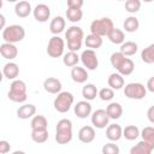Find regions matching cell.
Here are the masks:
<instances>
[{
    "label": "cell",
    "instance_id": "34",
    "mask_svg": "<svg viewBox=\"0 0 154 154\" xmlns=\"http://www.w3.org/2000/svg\"><path fill=\"white\" fill-rule=\"evenodd\" d=\"M66 18H67V20H70L72 23H78L83 18V11H82V8H71V7H67V10H66Z\"/></svg>",
    "mask_w": 154,
    "mask_h": 154
},
{
    "label": "cell",
    "instance_id": "27",
    "mask_svg": "<svg viewBox=\"0 0 154 154\" xmlns=\"http://www.w3.org/2000/svg\"><path fill=\"white\" fill-rule=\"evenodd\" d=\"M97 95H99L97 88H96L93 83H87V84L82 88V96L84 97V100L91 101V100H94Z\"/></svg>",
    "mask_w": 154,
    "mask_h": 154
},
{
    "label": "cell",
    "instance_id": "14",
    "mask_svg": "<svg viewBox=\"0 0 154 154\" xmlns=\"http://www.w3.org/2000/svg\"><path fill=\"white\" fill-rule=\"evenodd\" d=\"M61 82L55 77H48L43 81V89L48 94H59L61 91Z\"/></svg>",
    "mask_w": 154,
    "mask_h": 154
},
{
    "label": "cell",
    "instance_id": "40",
    "mask_svg": "<svg viewBox=\"0 0 154 154\" xmlns=\"http://www.w3.org/2000/svg\"><path fill=\"white\" fill-rule=\"evenodd\" d=\"M125 57H126V55H124L122 52H114V53H112V54H111V58H109L111 65H112L114 69H117Z\"/></svg>",
    "mask_w": 154,
    "mask_h": 154
},
{
    "label": "cell",
    "instance_id": "12",
    "mask_svg": "<svg viewBox=\"0 0 154 154\" xmlns=\"http://www.w3.org/2000/svg\"><path fill=\"white\" fill-rule=\"evenodd\" d=\"M73 111H75V114L81 118V119H84L87 117H89L91 114V105L88 100H83V101H78L75 107H73Z\"/></svg>",
    "mask_w": 154,
    "mask_h": 154
},
{
    "label": "cell",
    "instance_id": "26",
    "mask_svg": "<svg viewBox=\"0 0 154 154\" xmlns=\"http://www.w3.org/2000/svg\"><path fill=\"white\" fill-rule=\"evenodd\" d=\"M102 37L101 36H99V35H95V34H89V35H87V37L84 38V43H85V46L88 47V48H90V49H97V48H100L101 46H102Z\"/></svg>",
    "mask_w": 154,
    "mask_h": 154
},
{
    "label": "cell",
    "instance_id": "42",
    "mask_svg": "<svg viewBox=\"0 0 154 154\" xmlns=\"http://www.w3.org/2000/svg\"><path fill=\"white\" fill-rule=\"evenodd\" d=\"M67 7L71 8H82V6L84 5V0H66Z\"/></svg>",
    "mask_w": 154,
    "mask_h": 154
},
{
    "label": "cell",
    "instance_id": "45",
    "mask_svg": "<svg viewBox=\"0 0 154 154\" xmlns=\"http://www.w3.org/2000/svg\"><path fill=\"white\" fill-rule=\"evenodd\" d=\"M147 90L150 93H154V76H152L148 81H147Z\"/></svg>",
    "mask_w": 154,
    "mask_h": 154
},
{
    "label": "cell",
    "instance_id": "33",
    "mask_svg": "<svg viewBox=\"0 0 154 154\" xmlns=\"http://www.w3.org/2000/svg\"><path fill=\"white\" fill-rule=\"evenodd\" d=\"M138 49V46L136 42L134 41H125L120 45V52L126 55V57H131V55H135L136 52Z\"/></svg>",
    "mask_w": 154,
    "mask_h": 154
},
{
    "label": "cell",
    "instance_id": "44",
    "mask_svg": "<svg viewBox=\"0 0 154 154\" xmlns=\"http://www.w3.org/2000/svg\"><path fill=\"white\" fill-rule=\"evenodd\" d=\"M147 118L152 124H154V106H150L147 109Z\"/></svg>",
    "mask_w": 154,
    "mask_h": 154
},
{
    "label": "cell",
    "instance_id": "4",
    "mask_svg": "<svg viewBox=\"0 0 154 154\" xmlns=\"http://www.w3.org/2000/svg\"><path fill=\"white\" fill-rule=\"evenodd\" d=\"M2 40L5 42H10V43H17L23 41V38L25 37V30L22 25L18 24H12L8 26H5L2 29Z\"/></svg>",
    "mask_w": 154,
    "mask_h": 154
},
{
    "label": "cell",
    "instance_id": "2",
    "mask_svg": "<svg viewBox=\"0 0 154 154\" xmlns=\"http://www.w3.org/2000/svg\"><path fill=\"white\" fill-rule=\"evenodd\" d=\"M65 38L67 42V48L70 51L77 52L82 48V43L84 40V32H83L82 28H79L77 25H72V26L67 28V30L65 32Z\"/></svg>",
    "mask_w": 154,
    "mask_h": 154
},
{
    "label": "cell",
    "instance_id": "1",
    "mask_svg": "<svg viewBox=\"0 0 154 154\" xmlns=\"http://www.w3.org/2000/svg\"><path fill=\"white\" fill-rule=\"evenodd\" d=\"M55 141L58 144H67L72 141V122L63 118L55 126Z\"/></svg>",
    "mask_w": 154,
    "mask_h": 154
},
{
    "label": "cell",
    "instance_id": "8",
    "mask_svg": "<svg viewBox=\"0 0 154 154\" xmlns=\"http://www.w3.org/2000/svg\"><path fill=\"white\" fill-rule=\"evenodd\" d=\"M64 48H65V42L61 37L58 35H54L49 38L48 45H47V54L51 58H59L64 55Z\"/></svg>",
    "mask_w": 154,
    "mask_h": 154
},
{
    "label": "cell",
    "instance_id": "37",
    "mask_svg": "<svg viewBox=\"0 0 154 154\" xmlns=\"http://www.w3.org/2000/svg\"><path fill=\"white\" fill-rule=\"evenodd\" d=\"M142 140L146 141L153 149H154V128L153 126H146L141 131Z\"/></svg>",
    "mask_w": 154,
    "mask_h": 154
},
{
    "label": "cell",
    "instance_id": "24",
    "mask_svg": "<svg viewBox=\"0 0 154 154\" xmlns=\"http://www.w3.org/2000/svg\"><path fill=\"white\" fill-rule=\"evenodd\" d=\"M106 112L109 119H119L123 116V107L119 102H111L106 107Z\"/></svg>",
    "mask_w": 154,
    "mask_h": 154
},
{
    "label": "cell",
    "instance_id": "31",
    "mask_svg": "<svg viewBox=\"0 0 154 154\" xmlns=\"http://www.w3.org/2000/svg\"><path fill=\"white\" fill-rule=\"evenodd\" d=\"M123 28L126 32H135L140 28V22L135 16H129L123 23Z\"/></svg>",
    "mask_w": 154,
    "mask_h": 154
},
{
    "label": "cell",
    "instance_id": "5",
    "mask_svg": "<svg viewBox=\"0 0 154 154\" xmlns=\"http://www.w3.org/2000/svg\"><path fill=\"white\" fill-rule=\"evenodd\" d=\"M113 28H114L113 20L108 17L97 18V19H94L90 23V32L95 34V35H99L101 37L107 36Z\"/></svg>",
    "mask_w": 154,
    "mask_h": 154
},
{
    "label": "cell",
    "instance_id": "46",
    "mask_svg": "<svg viewBox=\"0 0 154 154\" xmlns=\"http://www.w3.org/2000/svg\"><path fill=\"white\" fill-rule=\"evenodd\" d=\"M0 19H1V29H4L5 28V16L0 14Z\"/></svg>",
    "mask_w": 154,
    "mask_h": 154
},
{
    "label": "cell",
    "instance_id": "18",
    "mask_svg": "<svg viewBox=\"0 0 154 154\" xmlns=\"http://www.w3.org/2000/svg\"><path fill=\"white\" fill-rule=\"evenodd\" d=\"M88 71L84 67H81L78 65L73 66L71 69V78L76 83H85L88 79Z\"/></svg>",
    "mask_w": 154,
    "mask_h": 154
},
{
    "label": "cell",
    "instance_id": "11",
    "mask_svg": "<svg viewBox=\"0 0 154 154\" xmlns=\"http://www.w3.org/2000/svg\"><path fill=\"white\" fill-rule=\"evenodd\" d=\"M32 16L38 23H45L51 17V8L46 4H38L32 10Z\"/></svg>",
    "mask_w": 154,
    "mask_h": 154
},
{
    "label": "cell",
    "instance_id": "17",
    "mask_svg": "<svg viewBox=\"0 0 154 154\" xmlns=\"http://www.w3.org/2000/svg\"><path fill=\"white\" fill-rule=\"evenodd\" d=\"M32 10L34 8H31L30 2L29 1H25V0H22V1L16 2V6H14V13L19 18H26V17H29V14L32 12Z\"/></svg>",
    "mask_w": 154,
    "mask_h": 154
},
{
    "label": "cell",
    "instance_id": "35",
    "mask_svg": "<svg viewBox=\"0 0 154 154\" xmlns=\"http://www.w3.org/2000/svg\"><path fill=\"white\" fill-rule=\"evenodd\" d=\"M141 59L146 64H154V43H150L141 52Z\"/></svg>",
    "mask_w": 154,
    "mask_h": 154
},
{
    "label": "cell",
    "instance_id": "43",
    "mask_svg": "<svg viewBox=\"0 0 154 154\" xmlns=\"http://www.w3.org/2000/svg\"><path fill=\"white\" fill-rule=\"evenodd\" d=\"M10 150H11L10 143H8L7 141H5V140L0 141V154H6V153H8Z\"/></svg>",
    "mask_w": 154,
    "mask_h": 154
},
{
    "label": "cell",
    "instance_id": "22",
    "mask_svg": "<svg viewBox=\"0 0 154 154\" xmlns=\"http://www.w3.org/2000/svg\"><path fill=\"white\" fill-rule=\"evenodd\" d=\"M107 83H108V87L112 88L113 90H119L124 87V77L123 75H120L119 72H114V73H111L108 79H107Z\"/></svg>",
    "mask_w": 154,
    "mask_h": 154
},
{
    "label": "cell",
    "instance_id": "10",
    "mask_svg": "<svg viewBox=\"0 0 154 154\" xmlns=\"http://www.w3.org/2000/svg\"><path fill=\"white\" fill-rule=\"evenodd\" d=\"M109 117L106 109H96L91 113V124L96 129H105L108 125Z\"/></svg>",
    "mask_w": 154,
    "mask_h": 154
},
{
    "label": "cell",
    "instance_id": "23",
    "mask_svg": "<svg viewBox=\"0 0 154 154\" xmlns=\"http://www.w3.org/2000/svg\"><path fill=\"white\" fill-rule=\"evenodd\" d=\"M120 75H123V76H129V75H131L132 72H134V70H135V64H134V61L130 59V58H124L123 59V61L119 64V66L116 69Z\"/></svg>",
    "mask_w": 154,
    "mask_h": 154
},
{
    "label": "cell",
    "instance_id": "6",
    "mask_svg": "<svg viewBox=\"0 0 154 154\" xmlns=\"http://www.w3.org/2000/svg\"><path fill=\"white\" fill-rule=\"evenodd\" d=\"M73 101H75V97H73L72 93H70V91H60L59 94H57V97L53 101V106H54V109L57 112L66 113L67 111H70Z\"/></svg>",
    "mask_w": 154,
    "mask_h": 154
},
{
    "label": "cell",
    "instance_id": "3",
    "mask_svg": "<svg viewBox=\"0 0 154 154\" xmlns=\"http://www.w3.org/2000/svg\"><path fill=\"white\" fill-rule=\"evenodd\" d=\"M7 97L12 102H17V103L24 102L28 99L25 82L22 79H13L10 85V90L7 93Z\"/></svg>",
    "mask_w": 154,
    "mask_h": 154
},
{
    "label": "cell",
    "instance_id": "20",
    "mask_svg": "<svg viewBox=\"0 0 154 154\" xmlns=\"http://www.w3.org/2000/svg\"><path fill=\"white\" fill-rule=\"evenodd\" d=\"M36 113V106L32 103H25L23 106H20L17 109V117L19 119H29L32 118Z\"/></svg>",
    "mask_w": 154,
    "mask_h": 154
},
{
    "label": "cell",
    "instance_id": "9",
    "mask_svg": "<svg viewBox=\"0 0 154 154\" xmlns=\"http://www.w3.org/2000/svg\"><path fill=\"white\" fill-rule=\"evenodd\" d=\"M81 61L83 64L84 67H87V70H90V71H94L97 69L99 66V59H97V55L95 53L94 49H85L82 52L81 54Z\"/></svg>",
    "mask_w": 154,
    "mask_h": 154
},
{
    "label": "cell",
    "instance_id": "41",
    "mask_svg": "<svg viewBox=\"0 0 154 154\" xmlns=\"http://www.w3.org/2000/svg\"><path fill=\"white\" fill-rule=\"evenodd\" d=\"M101 152H102V154H118V153L120 152V149H119V147H118L117 144H114V143L111 141V142L106 143V144L102 147Z\"/></svg>",
    "mask_w": 154,
    "mask_h": 154
},
{
    "label": "cell",
    "instance_id": "25",
    "mask_svg": "<svg viewBox=\"0 0 154 154\" xmlns=\"http://www.w3.org/2000/svg\"><path fill=\"white\" fill-rule=\"evenodd\" d=\"M30 128L31 130H45L48 128V122H47V118L45 116H34L31 118V122H30Z\"/></svg>",
    "mask_w": 154,
    "mask_h": 154
},
{
    "label": "cell",
    "instance_id": "38",
    "mask_svg": "<svg viewBox=\"0 0 154 154\" xmlns=\"http://www.w3.org/2000/svg\"><path fill=\"white\" fill-rule=\"evenodd\" d=\"M141 0H126L125 1V10L129 13H136L141 8Z\"/></svg>",
    "mask_w": 154,
    "mask_h": 154
},
{
    "label": "cell",
    "instance_id": "16",
    "mask_svg": "<svg viewBox=\"0 0 154 154\" xmlns=\"http://www.w3.org/2000/svg\"><path fill=\"white\" fill-rule=\"evenodd\" d=\"M78 140L82 143H91L95 140V129L93 126H82L78 131Z\"/></svg>",
    "mask_w": 154,
    "mask_h": 154
},
{
    "label": "cell",
    "instance_id": "29",
    "mask_svg": "<svg viewBox=\"0 0 154 154\" xmlns=\"http://www.w3.org/2000/svg\"><path fill=\"white\" fill-rule=\"evenodd\" d=\"M81 60V57H78V54L73 51H69L67 53H65L63 55V64L67 67H73L78 64V61Z\"/></svg>",
    "mask_w": 154,
    "mask_h": 154
},
{
    "label": "cell",
    "instance_id": "21",
    "mask_svg": "<svg viewBox=\"0 0 154 154\" xmlns=\"http://www.w3.org/2000/svg\"><path fill=\"white\" fill-rule=\"evenodd\" d=\"M65 25H66L65 19H64L61 16H57V17H54V18L51 20L49 31H51L53 35H59L60 32L64 31Z\"/></svg>",
    "mask_w": 154,
    "mask_h": 154
},
{
    "label": "cell",
    "instance_id": "13",
    "mask_svg": "<svg viewBox=\"0 0 154 154\" xmlns=\"http://www.w3.org/2000/svg\"><path fill=\"white\" fill-rule=\"evenodd\" d=\"M0 54L4 59L7 60H13L14 58H17L18 55V49L14 46V43H10V42H4L0 46Z\"/></svg>",
    "mask_w": 154,
    "mask_h": 154
},
{
    "label": "cell",
    "instance_id": "19",
    "mask_svg": "<svg viewBox=\"0 0 154 154\" xmlns=\"http://www.w3.org/2000/svg\"><path fill=\"white\" fill-rule=\"evenodd\" d=\"M2 73L5 76V78L7 79H17V77L19 76V67L16 63L13 61H10L7 64L4 65L2 67Z\"/></svg>",
    "mask_w": 154,
    "mask_h": 154
},
{
    "label": "cell",
    "instance_id": "28",
    "mask_svg": "<svg viewBox=\"0 0 154 154\" xmlns=\"http://www.w3.org/2000/svg\"><path fill=\"white\" fill-rule=\"evenodd\" d=\"M107 37L114 45H122L125 41V34H124V31L120 30V29H118V28H113L109 31V34L107 35Z\"/></svg>",
    "mask_w": 154,
    "mask_h": 154
},
{
    "label": "cell",
    "instance_id": "48",
    "mask_svg": "<svg viewBox=\"0 0 154 154\" xmlns=\"http://www.w3.org/2000/svg\"><path fill=\"white\" fill-rule=\"evenodd\" d=\"M141 1H143V2H152V1H154V0H141Z\"/></svg>",
    "mask_w": 154,
    "mask_h": 154
},
{
    "label": "cell",
    "instance_id": "7",
    "mask_svg": "<svg viewBox=\"0 0 154 154\" xmlns=\"http://www.w3.org/2000/svg\"><path fill=\"white\" fill-rule=\"evenodd\" d=\"M124 95L131 100H142L147 95V87L137 82L128 83L124 87Z\"/></svg>",
    "mask_w": 154,
    "mask_h": 154
},
{
    "label": "cell",
    "instance_id": "36",
    "mask_svg": "<svg viewBox=\"0 0 154 154\" xmlns=\"http://www.w3.org/2000/svg\"><path fill=\"white\" fill-rule=\"evenodd\" d=\"M31 140L35 143H45L48 140V130H31Z\"/></svg>",
    "mask_w": 154,
    "mask_h": 154
},
{
    "label": "cell",
    "instance_id": "47",
    "mask_svg": "<svg viewBox=\"0 0 154 154\" xmlns=\"http://www.w3.org/2000/svg\"><path fill=\"white\" fill-rule=\"evenodd\" d=\"M6 1H8V2H18L19 0H6Z\"/></svg>",
    "mask_w": 154,
    "mask_h": 154
},
{
    "label": "cell",
    "instance_id": "30",
    "mask_svg": "<svg viewBox=\"0 0 154 154\" xmlns=\"http://www.w3.org/2000/svg\"><path fill=\"white\" fill-rule=\"evenodd\" d=\"M152 152H154V149L143 140L130 149V154H150Z\"/></svg>",
    "mask_w": 154,
    "mask_h": 154
},
{
    "label": "cell",
    "instance_id": "32",
    "mask_svg": "<svg viewBox=\"0 0 154 154\" xmlns=\"http://www.w3.org/2000/svg\"><path fill=\"white\" fill-rule=\"evenodd\" d=\"M138 136H141V131L136 125H128L123 129V137L128 141H135Z\"/></svg>",
    "mask_w": 154,
    "mask_h": 154
},
{
    "label": "cell",
    "instance_id": "15",
    "mask_svg": "<svg viewBox=\"0 0 154 154\" xmlns=\"http://www.w3.org/2000/svg\"><path fill=\"white\" fill-rule=\"evenodd\" d=\"M106 137L112 142L119 141L123 137V128L119 124H108L106 129Z\"/></svg>",
    "mask_w": 154,
    "mask_h": 154
},
{
    "label": "cell",
    "instance_id": "39",
    "mask_svg": "<svg viewBox=\"0 0 154 154\" xmlns=\"http://www.w3.org/2000/svg\"><path fill=\"white\" fill-rule=\"evenodd\" d=\"M99 97L102 101H111L114 97V91L112 88H102L99 90Z\"/></svg>",
    "mask_w": 154,
    "mask_h": 154
},
{
    "label": "cell",
    "instance_id": "49",
    "mask_svg": "<svg viewBox=\"0 0 154 154\" xmlns=\"http://www.w3.org/2000/svg\"><path fill=\"white\" fill-rule=\"evenodd\" d=\"M118 1H126V0H118Z\"/></svg>",
    "mask_w": 154,
    "mask_h": 154
}]
</instances>
